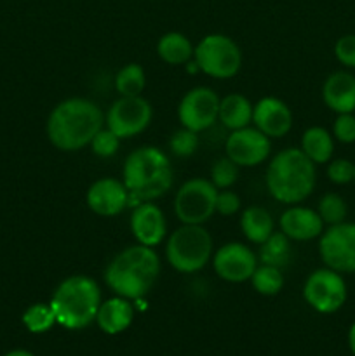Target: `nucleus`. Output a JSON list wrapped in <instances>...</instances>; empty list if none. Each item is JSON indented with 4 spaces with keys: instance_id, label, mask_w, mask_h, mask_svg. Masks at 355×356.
<instances>
[{
    "instance_id": "obj_1",
    "label": "nucleus",
    "mask_w": 355,
    "mask_h": 356,
    "mask_svg": "<svg viewBox=\"0 0 355 356\" xmlns=\"http://www.w3.org/2000/svg\"><path fill=\"white\" fill-rule=\"evenodd\" d=\"M104 127V113L94 101L68 97L56 104L47 118V138L61 152H79Z\"/></svg>"
},
{
    "instance_id": "obj_2",
    "label": "nucleus",
    "mask_w": 355,
    "mask_h": 356,
    "mask_svg": "<svg viewBox=\"0 0 355 356\" xmlns=\"http://www.w3.org/2000/svg\"><path fill=\"white\" fill-rule=\"evenodd\" d=\"M160 275V257L153 247L138 243L118 252L104 270V282L115 296L141 299L148 294Z\"/></svg>"
},
{
    "instance_id": "obj_3",
    "label": "nucleus",
    "mask_w": 355,
    "mask_h": 356,
    "mask_svg": "<svg viewBox=\"0 0 355 356\" xmlns=\"http://www.w3.org/2000/svg\"><path fill=\"white\" fill-rule=\"evenodd\" d=\"M122 181L129 190V205L153 202L173 186V167L166 153L157 146H141L127 155Z\"/></svg>"
},
{
    "instance_id": "obj_4",
    "label": "nucleus",
    "mask_w": 355,
    "mask_h": 356,
    "mask_svg": "<svg viewBox=\"0 0 355 356\" xmlns=\"http://www.w3.org/2000/svg\"><path fill=\"white\" fill-rule=\"evenodd\" d=\"M265 181L275 200L285 205H298L315 190V163L301 148L282 149L268 163Z\"/></svg>"
},
{
    "instance_id": "obj_5",
    "label": "nucleus",
    "mask_w": 355,
    "mask_h": 356,
    "mask_svg": "<svg viewBox=\"0 0 355 356\" xmlns=\"http://www.w3.org/2000/svg\"><path fill=\"white\" fill-rule=\"evenodd\" d=\"M101 302V289L94 278L72 275L56 287L49 305L58 325L68 330H82L96 322Z\"/></svg>"
},
{
    "instance_id": "obj_6",
    "label": "nucleus",
    "mask_w": 355,
    "mask_h": 356,
    "mask_svg": "<svg viewBox=\"0 0 355 356\" xmlns=\"http://www.w3.org/2000/svg\"><path fill=\"white\" fill-rule=\"evenodd\" d=\"M212 256V238L202 225H183L171 233L166 259L178 273H197Z\"/></svg>"
},
{
    "instance_id": "obj_7",
    "label": "nucleus",
    "mask_w": 355,
    "mask_h": 356,
    "mask_svg": "<svg viewBox=\"0 0 355 356\" xmlns=\"http://www.w3.org/2000/svg\"><path fill=\"white\" fill-rule=\"evenodd\" d=\"M194 63L198 72L212 79L226 80L239 73L242 66V52L230 37L221 33L205 35L194 52Z\"/></svg>"
},
{
    "instance_id": "obj_8",
    "label": "nucleus",
    "mask_w": 355,
    "mask_h": 356,
    "mask_svg": "<svg viewBox=\"0 0 355 356\" xmlns=\"http://www.w3.org/2000/svg\"><path fill=\"white\" fill-rule=\"evenodd\" d=\"M216 197L218 190L211 179H188L174 198V214L183 225H204L216 212Z\"/></svg>"
},
{
    "instance_id": "obj_9",
    "label": "nucleus",
    "mask_w": 355,
    "mask_h": 356,
    "mask_svg": "<svg viewBox=\"0 0 355 356\" xmlns=\"http://www.w3.org/2000/svg\"><path fill=\"white\" fill-rule=\"evenodd\" d=\"M303 298L310 308L322 315H331L343 308L348 298L343 275L331 268H320L308 275L303 287Z\"/></svg>"
},
{
    "instance_id": "obj_10",
    "label": "nucleus",
    "mask_w": 355,
    "mask_h": 356,
    "mask_svg": "<svg viewBox=\"0 0 355 356\" xmlns=\"http://www.w3.org/2000/svg\"><path fill=\"white\" fill-rule=\"evenodd\" d=\"M153 117L152 104L143 96H120L104 115V124L120 139H131L146 131Z\"/></svg>"
},
{
    "instance_id": "obj_11",
    "label": "nucleus",
    "mask_w": 355,
    "mask_h": 356,
    "mask_svg": "<svg viewBox=\"0 0 355 356\" xmlns=\"http://www.w3.org/2000/svg\"><path fill=\"white\" fill-rule=\"evenodd\" d=\"M319 254L326 268L355 273V222L333 225L319 236Z\"/></svg>"
},
{
    "instance_id": "obj_12",
    "label": "nucleus",
    "mask_w": 355,
    "mask_h": 356,
    "mask_svg": "<svg viewBox=\"0 0 355 356\" xmlns=\"http://www.w3.org/2000/svg\"><path fill=\"white\" fill-rule=\"evenodd\" d=\"M219 96L211 87H195L188 90L178 106V118L181 127L194 132H202L218 122Z\"/></svg>"
},
{
    "instance_id": "obj_13",
    "label": "nucleus",
    "mask_w": 355,
    "mask_h": 356,
    "mask_svg": "<svg viewBox=\"0 0 355 356\" xmlns=\"http://www.w3.org/2000/svg\"><path fill=\"white\" fill-rule=\"evenodd\" d=\"M226 156L239 167H256L270 156L271 143L256 127H244L232 131L225 143Z\"/></svg>"
},
{
    "instance_id": "obj_14",
    "label": "nucleus",
    "mask_w": 355,
    "mask_h": 356,
    "mask_svg": "<svg viewBox=\"0 0 355 356\" xmlns=\"http://www.w3.org/2000/svg\"><path fill=\"white\" fill-rule=\"evenodd\" d=\"M258 266V257L253 250L240 242L225 243L212 256V268L221 280L242 284L251 280Z\"/></svg>"
},
{
    "instance_id": "obj_15",
    "label": "nucleus",
    "mask_w": 355,
    "mask_h": 356,
    "mask_svg": "<svg viewBox=\"0 0 355 356\" xmlns=\"http://www.w3.org/2000/svg\"><path fill=\"white\" fill-rule=\"evenodd\" d=\"M87 207L97 216L113 218L129 207V190L124 181L115 177H101L94 181L86 195Z\"/></svg>"
},
{
    "instance_id": "obj_16",
    "label": "nucleus",
    "mask_w": 355,
    "mask_h": 356,
    "mask_svg": "<svg viewBox=\"0 0 355 356\" xmlns=\"http://www.w3.org/2000/svg\"><path fill=\"white\" fill-rule=\"evenodd\" d=\"M131 232L136 242L146 247H157L164 242L167 235V222L162 209L153 202H143V204L132 207L131 214Z\"/></svg>"
},
{
    "instance_id": "obj_17",
    "label": "nucleus",
    "mask_w": 355,
    "mask_h": 356,
    "mask_svg": "<svg viewBox=\"0 0 355 356\" xmlns=\"http://www.w3.org/2000/svg\"><path fill=\"white\" fill-rule=\"evenodd\" d=\"M253 124L270 139L284 138L292 127V111L278 97H261L253 106Z\"/></svg>"
},
{
    "instance_id": "obj_18",
    "label": "nucleus",
    "mask_w": 355,
    "mask_h": 356,
    "mask_svg": "<svg viewBox=\"0 0 355 356\" xmlns=\"http://www.w3.org/2000/svg\"><path fill=\"white\" fill-rule=\"evenodd\" d=\"M281 232L289 240L296 242H308L322 235L324 221L320 219L319 212L313 209L303 207V205H292L281 216Z\"/></svg>"
},
{
    "instance_id": "obj_19",
    "label": "nucleus",
    "mask_w": 355,
    "mask_h": 356,
    "mask_svg": "<svg viewBox=\"0 0 355 356\" xmlns=\"http://www.w3.org/2000/svg\"><path fill=\"white\" fill-rule=\"evenodd\" d=\"M322 99L334 113H355V76L348 72H334L322 86Z\"/></svg>"
},
{
    "instance_id": "obj_20",
    "label": "nucleus",
    "mask_w": 355,
    "mask_h": 356,
    "mask_svg": "<svg viewBox=\"0 0 355 356\" xmlns=\"http://www.w3.org/2000/svg\"><path fill=\"white\" fill-rule=\"evenodd\" d=\"M132 320H134V308L129 299L120 298V296H115V298L101 302L96 315L97 327L110 336L127 330Z\"/></svg>"
},
{
    "instance_id": "obj_21",
    "label": "nucleus",
    "mask_w": 355,
    "mask_h": 356,
    "mask_svg": "<svg viewBox=\"0 0 355 356\" xmlns=\"http://www.w3.org/2000/svg\"><path fill=\"white\" fill-rule=\"evenodd\" d=\"M218 120L230 131L247 127L253 122V104L244 94H228L219 101Z\"/></svg>"
},
{
    "instance_id": "obj_22",
    "label": "nucleus",
    "mask_w": 355,
    "mask_h": 356,
    "mask_svg": "<svg viewBox=\"0 0 355 356\" xmlns=\"http://www.w3.org/2000/svg\"><path fill=\"white\" fill-rule=\"evenodd\" d=\"M240 229L251 243L261 245L275 232V222L270 212L263 207H247L240 218Z\"/></svg>"
},
{
    "instance_id": "obj_23",
    "label": "nucleus",
    "mask_w": 355,
    "mask_h": 356,
    "mask_svg": "<svg viewBox=\"0 0 355 356\" xmlns=\"http://www.w3.org/2000/svg\"><path fill=\"white\" fill-rule=\"evenodd\" d=\"M195 45L191 44L187 35L180 31H169L162 35L157 44V54L167 65H187L194 59Z\"/></svg>"
},
{
    "instance_id": "obj_24",
    "label": "nucleus",
    "mask_w": 355,
    "mask_h": 356,
    "mask_svg": "<svg viewBox=\"0 0 355 356\" xmlns=\"http://www.w3.org/2000/svg\"><path fill=\"white\" fill-rule=\"evenodd\" d=\"M301 152L312 160L315 165L331 162L334 153V138L327 129L310 127L303 132Z\"/></svg>"
},
{
    "instance_id": "obj_25",
    "label": "nucleus",
    "mask_w": 355,
    "mask_h": 356,
    "mask_svg": "<svg viewBox=\"0 0 355 356\" xmlns=\"http://www.w3.org/2000/svg\"><path fill=\"white\" fill-rule=\"evenodd\" d=\"M291 240L282 232H274L260 245L258 259L261 261V264H268V266H275L282 270L291 261Z\"/></svg>"
},
{
    "instance_id": "obj_26",
    "label": "nucleus",
    "mask_w": 355,
    "mask_h": 356,
    "mask_svg": "<svg viewBox=\"0 0 355 356\" xmlns=\"http://www.w3.org/2000/svg\"><path fill=\"white\" fill-rule=\"evenodd\" d=\"M146 87L145 70L138 63H129L118 70L115 76V89L120 96H141Z\"/></svg>"
},
{
    "instance_id": "obj_27",
    "label": "nucleus",
    "mask_w": 355,
    "mask_h": 356,
    "mask_svg": "<svg viewBox=\"0 0 355 356\" xmlns=\"http://www.w3.org/2000/svg\"><path fill=\"white\" fill-rule=\"evenodd\" d=\"M251 284H253L254 291L260 292L261 296H275L284 287V275H282L281 268L261 264L254 270Z\"/></svg>"
},
{
    "instance_id": "obj_28",
    "label": "nucleus",
    "mask_w": 355,
    "mask_h": 356,
    "mask_svg": "<svg viewBox=\"0 0 355 356\" xmlns=\"http://www.w3.org/2000/svg\"><path fill=\"white\" fill-rule=\"evenodd\" d=\"M317 212H319V216H320V219L324 221V225H327V226L340 225V222L347 221L348 205L341 195L326 193V195H322V198L319 200Z\"/></svg>"
},
{
    "instance_id": "obj_29",
    "label": "nucleus",
    "mask_w": 355,
    "mask_h": 356,
    "mask_svg": "<svg viewBox=\"0 0 355 356\" xmlns=\"http://www.w3.org/2000/svg\"><path fill=\"white\" fill-rule=\"evenodd\" d=\"M23 323L31 334H44L56 325V316L51 305H31L23 313Z\"/></svg>"
},
{
    "instance_id": "obj_30",
    "label": "nucleus",
    "mask_w": 355,
    "mask_h": 356,
    "mask_svg": "<svg viewBox=\"0 0 355 356\" xmlns=\"http://www.w3.org/2000/svg\"><path fill=\"white\" fill-rule=\"evenodd\" d=\"M237 177H239V165H235L228 156L216 160L211 169V183L214 184L216 190H228L235 184Z\"/></svg>"
},
{
    "instance_id": "obj_31",
    "label": "nucleus",
    "mask_w": 355,
    "mask_h": 356,
    "mask_svg": "<svg viewBox=\"0 0 355 356\" xmlns=\"http://www.w3.org/2000/svg\"><path fill=\"white\" fill-rule=\"evenodd\" d=\"M169 148L180 159L191 156L198 148V134L190 131V129L181 127L180 131L174 132L169 139Z\"/></svg>"
},
{
    "instance_id": "obj_32",
    "label": "nucleus",
    "mask_w": 355,
    "mask_h": 356,
    "mask_svg": "<svg viewBox=\"0 0 355 356\" xmlns=\"http://www.w3.org/2000/svg\"><path fill=\"white\" fill-rule=\"evenodd\" d=\"M120 141L122 139L117 134H113L108 127H103L94 136L89 146L94 155L101 156V159H108V156H113L118 152Z\"/></svg>"
},
{
    "instance_id": "obj_33",
    "label": "nucleus",
    "mask_w": 355,
    "mask_h": 356,
    "mask_svg": "<svg viewBox=\"0 0 355 356\" xmlns=\"http://www.w3.org/2000/svg\"><path fill=\"white\" fill-rule=\"evenodd\" d=\"M327 177L334 184H348L355 177V163L347 159L331 160L327 165Z\"/></svg>"
},
{
    "instance_id": "obj_34",
    "label": "nucleus",
    "mask_w": 355,
    "mask_h": 356,
    "mask_svg": "<svg viewBox=\"0 0 355 356\" xmlns=\"http://www.w3.org/2000/svg\"><path fill=\"white\" fill-rule=\"evenodd\" d=\"M333 138L343 145L355 143V113H340L333 124Z\"/></svg>"
},
{
    "instance_id": "obj_35",
    "label": "nucleus",
    "mask_w": 355,
    "mask_h": 356,
    "mask_svg": "<svg viewBox=\"0 0 355 356\" xmlns=\"http://www.w3.org/2000/svg\"><path fill=\"white\" fill-rule=\"evenodd\" d=\"M334 56L347 68L355 70V35H343L334 44Z\"/></svg>"
},
{
    "instance_id": "obj_36",
    "label": "nucleus",
    "mask_w": 355,
    "mask_h": 356,
    "mask_svg": "<svg viewBox=\"0 0 355 356\" xmlns=\"http://www.w3.org/2000/svg\"><path fill=\"white\" fill-rule=\"evenodd\" d=\"M240 205L242 204H240V198L237 193L230 190L218 191V197H216V212L218 214L228 218V216L237 214L240 211Z\"/></svg>"
},
{
    "instance_id": "obj_37",
    "label": "nucleus",
    "mask_w": 355,
    "mask_h": 356,
    "mask_svg": "<svg viewBox=\"0 0 355 356\" xmlns=\"http://www.w3.org/2000/svg\"><path fill=\"white\" fill-rule=\"evenodd\" d=\"M348 346H350V351L355 356V322L352 323L350 330H348Z\"/></svg>"
},
{
    "instance_id": "obj_38",
    "label": "nucleus",
    "mask_w": 355,
    "mask_h": 356,
    "mask_svg": "<svg viewBox=\"0 0 355 356\" xmlns=\"http://www.w3.org/2000/svg\"><path fill=\"white\" fill-rule=\"evenodd\" d=\"M3 356H35V355H31L30 351H24V350H14V351H9V353H6Z\"/></svg>"
},
{
    "instance_id": "obj_39",
    "label": "nucleus",
    "mask_w": 355,
    "mask_h": 356,
    "mask_svg": "<svg viewBox=\"0 0 355 356\" xmlns=\"http://www.w3.org/2000/svg\"><path fill=\"white\" fill-rule=\"evenodd\" d=\"M354 181H355V177H354Z\"/></svg>"
}]
</instances>
